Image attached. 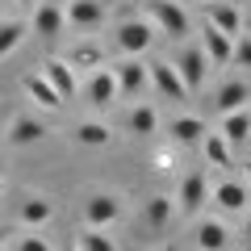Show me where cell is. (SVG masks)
Returning a JSON list of instances; mask_svg holds the SVG:
<instances>
[{
	"mask_svg": "<svg viewBox=\"0 0 251 251\" xmlns=\"http://www.w3.org/2000/svg\"><path fill=\"white\" fill-rule=\"evenodd\" d=\"M25 25H29V34L42 38V42H54V38H63V29H67L63 4H54V0H38V4H34V17H29Z\"/></svg>",
	"mask_w": 251,
	"mask_h": 251,
	"instance_id": "5",
	"label": "cell"
},
{
	"mask_svg": "<svg viewBox=\"0 0 251 251\" xmlns=\"http://www.w3.org/2000/svg\"><path fill=\"white\" fill-rule=\"evenodd\" d=\"M75 251H117L113 234L100 230V226H84L80 234H75Z\"/></svg>",
	"mask_w": 251,
	"mask_h": 251,
	"instance_id": "28",
	"label": "cell"
},
{
	"mask_svg": "<svg viewBox=\"0 0 251 251\" xmlns=\"http://www.w3.org/2000/svg\"><path fill=\"white\" fill-rule=\"evenodd\" d=\"M243 180H247V184H251V159L243 163Z\"/></svg>",
	"mask_w": 251,
	"mask_h": 251,
	"instance_id": "32",
	"label": "cell"
},
{
	"mask_svg": "<svg viewBox=\"0 0 251 251\" xmlns=\"http://www.w3.org/2000/svg\"><path fill=\"white\" fill-rule=\"evenodd\" d=\"M113 42H117V50H122L126 59H143V54L151 50V42H155V29H151L147 17H126V21H117Z\"/></svg>",
	"mask_w": 251,
	"mask_h": 251,
	"instance_id": "3",
	"label": "cell"
},
{
	"mask_svg": "<svg viewBox=\"0 0 251 251\" xmlns=\"http://www.w3.org/2000/svg\"><path fill=\"white\" fill-rule=\"evenodd\" d=\"M4 243H9V230H0V251H4Z\"/></svg>",
	"mask_w": 251,
	"mask_h": 251,
	"instance_id": "33",
	"label": "cell"
},
{
	"mask_svg": "<svg viewBox=\"0 0 251 251\" xmlns=\"http://www.w3.org/2000/svg\"><path fill=\"white\" fill-rule=\"evenodd\" d=\"M0 188H4V168H0Z\"/></svg>",
	"mask_w": 251,
	"mask_h": 251,
	"instance_id": "36",
	"label": "cell"
},
{
	"mask_svg": "<svg viewBox=\"0 0 251 251\" xmlns=\"http://www.w3.org/2000/svg\"><path fill=\"white\" fill-rule=\"evenodd\" d=\"M109 72H113L117 97H143V92L151 88V80H147V63H143V59H122L117 67H109Z\"/></svg>",
	"mask_w": 251,
	"mask_h": 251,
	"instance_id": "8",
	"label": "cell"
},
{
	"mask_svg": "<svg viewBox=\"0 0 251 251\" xmlns=\"http://www.w3.org/2000/svg\"><path fill=\"white\" fill-rule=\"evenodd\" d=\"M205 21L214 29H222L226 38L243 34V4H234V0H205Z\"/></svg>",
	"mask_w": 251,
	"mask_h": 251,
	"instance_id": "13",
	"label": "cell"
},
{
	"mask_svg": "<svg viewBox=\"0 0 251 251\" xmlns=\"http://www.w3.org/2000/svg\"><path fill=\"white\" fill-rule=\"evenodd\" d=\"M201 151H205L209 168H234V155H230V143L222 134H205L201 138Z\"/></svg>",
	"mask_w": 251,
	"mask_h": 251,
	"instance_id": "27",
	"label": "cell"
},
{
	"mask_svg": "<svg viewBox=\"0 0 251 251\" xmlns=\"http://www.w3.org/2000/svg\"><path fill=\"white\" fill-rule=\"evenodd\" d=\"M126 130H130L134 138H151L155 130H159V113H155V105H134L130 117H126Z\"/></svg>",
	"mask_w": 251,
	"mask_h": 251,
	"instance_id": "23",
	"label": "cell"
},
{
	"mask_svg": "<svg viewBox=\"0 0 251 251\" xmlns=\"http://www.w3.org/2000/svg\"><path fill=\"white\" fill-rule=\"evenodd\" d=\"M230 226L222 218H197V247L201 251H226L230 247Z\"/></svg>",
	"mask_w": 251,
	"mask_h": 251,
	"instance_id": "17",
	"label": "cell"
},
{
	"mask_svg": "<svg viewBox=\"0 0 251 251\" xmlns=\"http://www.w3.org/2000/svg\"><path fill=\"white\" fill-rule=\"evenodd\" d=\"M9 147H29V143H42L46 138V122L42 117H34V113H17L9 122Z\"/></svg>",
	"mask_w": 251,
	"mask_h": 251,
	"instance_id": "16",
	"label": "cell"
},
{
	"mask_svg": "<svg viewBox=\"0 0 251 251\" xmlns=\"http://www.w3.org/2000/svg\"><path fill=\"white\" fill-rule=\"evenodd\" d=\"M21 92H25L34 105H42V109H59V105H63L59 92L42 80V72H25V75H21Z\"/></svg>",
	"mask_w": 251,
	"mask_h": 251,
	"instance_id": "19",
	"label": "cell"
},
{
	"mask_svg": "<svg viewBox=\"0 0 251 251\" xmlns=\"http://www.w3.org/2000/svg\"><path fill=\"white\" fill-rule=\"evenodd\" d=\"M176 214H184V218H201V205L209 201V176H205V168H193V172H184L180 176V184H176Z\"/></svg>",
	"mask_w": 251,
	"mask_h": 251,
	"instance_id": "2",
	"label": "cell"
},
{
	"mask_svg": "<svg viewBox=\"0 0 251 251\" xmlns=\"http://www.w3.org/2000/svg\"><path fill=\"white\" fill-rule=\"evenodd\" d=\"M84 100H88L92 109H113L117 105V84H113V72L109 67H97V72H88V80L80 84Z\"/></svg>",
	"mask_w": 251,
	"mask_h": 251,
	"instance_id": "9",
	"label": "cell"
},
{
	"mask_svg": "<svg viewBox=\"0 0 251 251\" xmlns=\"http://www.w3.org/2000/svg\"><path fill=\"white\" fill-rule=\"evenodd\" d=\"M143 214H147V226H151V230H163V226L176 218V201H172L168 193H155V197H147Z\"/></svg>",
	"mask_w": 251,
	"mask_h": 251,
	"instance_id": "24",
	"label": "cell"
},
{
	"mask_svg": "<svg viewBox=\"0 0 251 251\" xmlns=\"http://www.w3.org/2000/svg\"><path fill=\"white\" fill-rule=\"evenodd\" d=\"M218 134L226 138V143H247L251 138V109H234V113H222V130Z\"/></svg>",
	"mask_w": 251,
	"mask_h": 251,
	"instance_id": "22",
	"label": "cell"
},
{
	"mask_svg": "<svg viewBox=\"0 0 251 251\" xmlns=\"http://www.w3.org/2000/svg\"><path fill=\"white\" fill-rule=\"evenodd\" d=\"M13 251H54V247L46 243V234L25 230V234H17V247H13Z\"/></svg>",
	"mask_w": 251,
	"mask_h": 251,
	"instance_id": "30",
	"label": "cell"
},
{
	"mask_svg": "<svg viewBox=\"0 0 251 251\" xmlns=\"http://www.w3.org/2000/svg\"><path fill=\"white\" fill-rule=\"evenodd\" d=\"M168 138L176 147H193V143L205 138V122L193 117V113H180V117H172V122H168Z\"/></svg>",
	"mask_w": 251,
	"mask_h": 251,
	"instance_id": "18",
	"label": "cell"
},
{
	"mask_svg": "<svg viewBox=\"0 0 251 251\" xmlns=\"http://www.w3.org/2000/svg\"><path fill=\"white\" fill-rule=\"evenodd\" d=\"M155 163H159V172H168V168H172V155L159 151V155H155Z\"/></svg>",
	"mask_w": 251,
	"mask_h": 251,
	"instance_id": "31",
	"label": "cell"
},
{
	"mask_svg": "<svg viewBox=\"0 0 251 251\" xmlns=\"http://www.w3.org/2000/svg\"><path fill=\"white\" fill-rule=\"evenodd\" d=\"M67 67H75V72H97V67H105V50L84 38V42H75L67 50Z\"/></svg>",
	"mask_w": 251,
	"mask_h": 251,
	"instance_id": "20",
	"label": "cell"
},
{
	"mask_svg": "<svg viewBox=\"0 0 251 251\" xmlns=\"http://www.w3.org/2000/svg\"><path fill=\"white\" fill-rule=\"evenodd\" d=\"M63 251H75V247H63Z\"/></svg>",
	"mask_w": 251,
	"mask_h": 251,
	"instance_id": "40",
	"label": "cell"
},
{
	"mask_svg": "<svg viewBox=\"0 0 251 251\" xmlns=\"http://www.w3.org/2000/svg\"><path fill=\"white\" fill-rule=\"evenodd\" d=\"M4 4H9V0H0V9H4Z\"/></svg>",
	"mask_w": 251,
	"mask_h": 251,
	"instance_id": "38",
	"label": "cell"
},
{
	"mask_svg": "<svg viewBox=\"0 0 251 251\" xmlns=\"http://www.w3.org/2000/svg\"><path fill=\"white\" fill-rule=\"evenodd\" d=\"M147 80H151V88L159 92V97L176 100V105H184V100H188V88H184V80L176 75V67H172L168 59H159V63H147Z\"/></svg>",
	"mask_w": 251,
	"mask_h": 251,
	"instance_id": "6",
	"label": "cell"
},
{
	"mask_svg": "<svg viewBox=\"0 0 251 251\" xmlns=\"http://www.w3.org/2000/svg\"><path fill=\"white\" fill-rule=\"evenodd\" d=\"M50 218H54V201H50V197H42V193H25V197H21L17 222L25 226V230H42Z\"/></svg>",
	"mask_w": 251,
	"mask_h": 251,
	"instance_id": "14",
	"label": "cell"
},
{
	"mask_svg": "<svg viewBox=\"0 0 251 251\" xmlns=\"http://www.w3.org/2000/svg\"><path fill=\"white\" fill-rule=\"evenodd\" d=\"M234 4H247V0H234Z\"/></svg>",
	"mask_w": 251,
	"mask_h": 251,
	"instance_id": "39",
	"label": "cell"
},
{
	"mask_svg": "<svg viewBox=\"0 0 251 251\" xmlns=\"http://www.w3.org/2000/svg\"><path fill=\"white\" fill-rule=\"evenodd\" d=\"M42 80L59 92V100H67V97L80 92V72L67 67V59H54V54H50V59H42Z\"/></svg>",
	"mask_w": 251,
	"mask_h": 251,
	"instance_id": "11",
	"label": "cell"
},
{
	"mask_svg": "<svg viewBox=\"0 0 251 251\" xmlns=\"http://www.w3.org/2000/svg\"><path fill=\"white\" fill-rule=\"evenodd\" d=\"M243 234H247V239H251V214H247V226H243Z\"/></svg>",
	"mask_w": 251,
	"mask_h": 251,
	"instance_id": "34",
	"label": "cell"
},
{
	"mask_svg": "<svg viewBox=\"0 0 251 251\" xmlns=\"http://www.w3.org/2000/svg\"><path fill=\"white\" fill-rule=\"evenodd\" d=\"M230 63L234 67H251V34H234V46H230Z\"/></svg>",
	"mask_w": 251,
	"mask_h": 251,
	"instance_id": "29",
	"label": "cell"
},
{
	"mask_svg": "<svg viewBox=\"0 0 251 251\" xmlns=\"http://www.w3.org/2000/svg\"><path fill=\"white\" fill-rule=\"evenodd\" d=\"M63 17H67V25L80 29V34H88V29H100L109 17L105 0H72L67 9H63Z\"/></svg>",
	"mask_w": 251,
	"mask_h": 251,
	"instance_id": "10",
	"label": "cell"
},
{
	"mask_svg": "<svg viewBox=\"0 0 251 251\" xmlns=\"http://www.w3.org/2000/svg\"><path fill=\"white\" fill-rule=\"evenodd\" d=\"M172 67H176V75L184 80V88H188V92H197L201 84H205V75H209V63H205V54H201V46H197V42L184 46V50L172 59Z\"/></svg>",
	"mask_w": 251,
	"mask_h": 251,
	"instance_id": "7",
	"label": "cell"
},
{
	"mask_svg": "<svg viewBox=\"0 0 251 251\" xmlns=\"http://www.w3.org/2000/svg\"><path fill=\"white\" fill-rule=\"evenodd\" d=\"M9 4H34V0H9Z\"/></svg>",
	"mask_w": 251,
	"mask_h": 251,
	"instance_id": "35",
	"label": "cell"
},
{
	"mask_svg": "<svg viewBox=\"0 0 251 251\" xmlns=\"http://www.w3.org/2000/svg\"><path fill=\"white\" fill-rule=\"evenodd\" d=\"M122 214H126L122 193H113V188H97V193H88V201H84V226L109 230L113 222H122Z\"/></svg>",
	"mask_w": 251,
	"mask_h": 251,
	"instance_id": "4",
	"label": "cell"
},
{
	"mask_svg": "<svg viewBox=\"0 0 251 251\" xmlns=\"http://www.w3.org/2000/svg\"><path fill=\"white\" fill-rule=\"evenodd\" d=\"M155 251H176V247H155Z\"/></svg>",
	"mask_w": 251,
	"mask_h": 251,
	"instance_id": "37",
	"label": "cell"
},
{
	"mask_svg": "<svg viewBox=\"0 0 251 251\" xmlns=\"http://www.w3.org/2000/svg\"><path fill=\"white\" fill-rule=\"evenodd\" d=\"M25 34H29V25L21 17H0V59H9V54L25 42Z\"/></svg>",
	"mask_w": 251,
	"mask_h": 251,
	"instance_id": "25",
	"label": "cell"
},
{
	"mask_svg": "<svg viewBox=\"0 0 251 251\" xmlns=\"http://www.w3.org/2000/svg\"><path fill=\"white\" fill-rule=\"evenodd\" d=\"M201 54H205V63L209 67H226V63H230V46H234V38H226L222 29H214L205 21V25H201Z\"/></svg>",
	"mask_w": 251,
	"mask_h": 251,
	"instance_id": "15",
	"label": "cell"
},
{
	"mask_svg": "<svg viewBox=\"0 0 251 251\" xmlns=\"http://www.w3.org/2000/svg\"><path fill=\"white\" fill-rule=\"evenodd\" d=\"M247 100H251V88L243 80H226L222 88H218V97H214V109L218 113H234V109H247Z\"/></svg>",
	"mask_w": 251,
	"mask_h": 251,
	"instance_id": "21",
	"label": "cell"
},
{
	"mask_svg": "<svg viewBox=\"0 0 251 251\" xmlns=\"http://www.w3.org/2000/svg\"><path fill=\"white\" fill-rule=\"evenodd\" d=\"M75 143H80V147H109V143H113V130H109L105 122H92V117H88V122L75 126Z\"/></svg>",
	"mask_w": 251,
	"mask_h": 251,
	"instance_id": "26",
	"label": "cell"
},
{
	"mask_svg": "<svg viewBox=\"0 0 251 251\" xmlns=\"http://www.w3.org/2000/svg\"><path fill=\"white\" fill-rule=\"evenodd\" d=\"M143 17L151 21V29L155 34H168L172 42H184L188 34H193V21H188V13H184V4L180 0H143Z\"/></svg>",
	"mask_w": 251,
	"mask_h": 251,
	"instance_id": "1",
	"label": "cell"
},
{
	"mask_svg": "<svg viewBox=\"0 0 251 251\" xmlns=\"http://www.w3.org/2000/svg\"><path fill=\"white\" fill-rule=\"evenodd\" d=\"M209 201H214L222 214H247L251 201H247V184H239V180H218V184H209Z\"/></svg>",
	"mask_w": 251,
	"mask_h": 251,
	"instance_id": "12",
	"label": "cell"
}]
</instances>
